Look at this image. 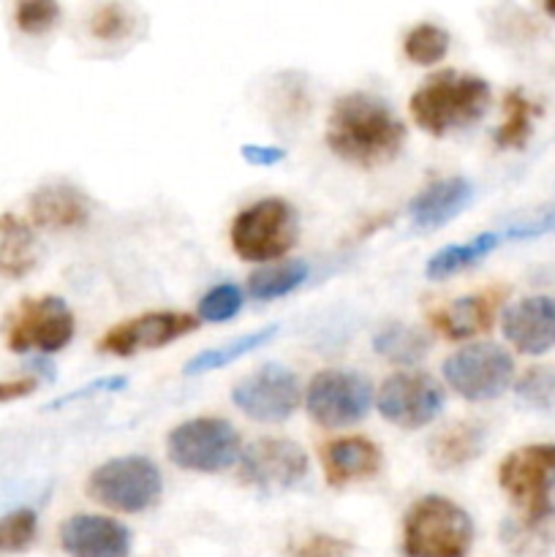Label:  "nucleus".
Here are the masks:
<instances>
[{"label":"nucleus","instance_id":"aec40b11","mask_svg":"<svg viewBox=\"0 0 555 557\" xmlns=\"http://www.w3.org/2000/svg\"><path fill=\"white\" fill-rule=\"evenodd\" d=\"M501 297H504L501 292H484L473 294V297L455 299L446 308L433 310L430 313V324L441 335L449 337V341H468V337L479 335V332H488L493 326Z\"/></svg>","mask_w":555,"mask_h":557},{"label":"nucleus","instance_id":"f704fd0d","mask_svg":"<svg viewBox=\"0 0 555 557\" xmlns=\"http://www.w3.org/2000/svg\"><path fill=\"white\" fill-rule=\"evenodd\" d=\"M555 232V205L544 207V210L533 212V215L520 218L517 223H511L509 228L501 232L504 239H533V237H544V234Z\"/></svg>","mask_w":555,"mask_h":557},{"label":"nucleus","instance_id":"7c9ffc66","mask_svg":"<svg viewBox=\"0 0 555 557\" xmlns=\"http://www.w3.org/2000/svg\"><path fill=\"white\" fill-rule=\"evenodd\" d=\"M38 533V517L33 509H16L0 517V553L16 555L33 547Z\"/></svg>","mask_w":555,"mask_h":557},{"label":"nucleus","instance_id":"58836bf2","mask_svg":"<svg viewBox=\"0 0 555 557\" xmlns=\"http://www.w3.org/2000/svg\"><path fill=\"white\" fill-rule=\"evenodd\" d=\"M33 389H36V379H11V381H0V403L20 400V397L33 395Z\"/></svg>","mask_w":555,"mask_h":557},{"label":"nucleus","instance_id":"bb28decb","mask_svg":"<svg viewBox=\"0 0 555 557\" xmlns=\"http://www.w3.org/2000/svg\"><path fill=\"white\" fill-rule=\"evenodd\" d=\"M501 542H504V547L515 557H544L555 547V520H504V525H501Z\"/></svg>","mask_w":555,"mask_h":557},{"label":"nucleus","instance_id":"c756f323","mask_svg":"<svg viewBox=\"0 0 555 557\" xmlns=\"http://www.w3.org/2000/svg\"><path fill=\"white\" fill-rule=\"evenodd\" d=\"M517 400L533 411H555V368L536 364L517 381Z\"/></svg>","mask_w":555,"mask_h":557},{"label":"nucleus","instance_id":"4468645a","mask_svg":"<svg viewBox=\"0 0 555 557\" xmlns=\"http://www.w3.org/2000/svg\"><path fill=\"white\" fill-rule=\"evenodd\" d=\"M199 326L190 313H145L123 321L98 341V348L114 357H134L139 351H152L177 337L188 335Z\"/></svg>","mask_w":555,"mask_h":557},{"label":"nucleus","instance_id":"7ed1b4c3","mask_svg":"<svg viewBox=\"0 0 555 557\" xmlns=\"http://www.w3.org/2000/svg\"><path fill=\"white\" fill-rule=\"evenodd\" d=\"M471 544V517L444 495L419 498L403 520V555L406 557H466Z\"/></svg>","mask_w":555,"mask_h":557},{"label":"nucleus","instance_id":"e433bc0d","mask_svg":"<svg viewBox=\"0 0 555 557\" xmlns=\"http://www.w3.org/2000/svg\"><path fill=\"white\" fill-rule=\"evenodd\" d=\"M125 384H128V381H125L123 375H112V379H98V381H92V384L82 386V389H74V392H69V395L58 397V400L49 403L47 408H49V411H52V408L71 406V403H76V400H87V397L98 395V392H118V389H123Z\"/></svg>","mask_w":555,"mask_h":557},{"label":"nucleus","instance_id":"9b49d317","mask_svg":"<svg viewBox=\"0 0 555 557\" xmlns=\"http://www.w3.org/2000/svg\"><path fill=\"white\" fill-rule=\"evenodd\" d=\"M379 411L400 430L428 428L444 411V389L428 373H395L381 384Z\"/></svg>","mask_w":555,"mask_h":557},{"label":"nucleus","instance_id":"a211bd4d","mask_svg":"<svg viewBox=\"0 0 555 557\" xmlns=\"http://www.w3.org/2000/svg\"><path fill=\"white\" fill-rule=\"evenodd\" d=\"M321 466L330 487H346L351 482L375 476L381 471V451L368 438H337L321 449Z\"/></svg>","mask_w":555,"mask_h":557},{"label":"nucleus","instance_id":"f03ea898","mask_svg":"<svg viewBox=\"0 0 555 557\" xmlns=\"http://www.w3.org/2000/svg\"><path fill=\"white\" fill-rule=\"evenodd\" d=\"M490 107V85L482 76L439 71L411 96V114L422 131L446 136L479 123Z\"/></svg>","mask_w":555,"mask_h":557},{"label":"nucleus","instance_id":"dca6fc26","mask_svg":"<svg viewBox=\"0 0 555 557\" xmlns=\"http://www.w3.org/2000/svg\"><path fill=\"white\" fill-rule=\"evenodd\" d=\"M504 337L520 354H547L555 346V299L526 297L511 305L501 321Z\"/></svg>","mask_w":555,"mask_h":557},{"label":"nucleus","instance_id":"a878e982","mask_svg":"<svg viewBox=\"0 0 555 557\" xmlns=\"http://www.w3.org/2000/svg\"><path fill=\"white\" fill-rule=\"evenodd\" d=\"M310 275L308 261H283V264L264 267V270H256L248 277V288L256 299L261 302H270V299L286 297L294 288L303 286Z\"/></svg>","mask_w":555,"mask_h":557},{"label":"nucleus","instance_id":"473e14b6","mask_svg":"<svg viewBox=\"0 0 555 557\" xmlns=\"http://www.w3.org/2000/svg\"><path fill=\"white\" fill-rule=\"evenodd\" d=\"M239 305H243L239 288L234 283H223V286H215L201 297L199 315L205 321H229L239 313Z\"/></svg>","mask_w":555,"mask_h":557},{"label":"nucleus","instance_id":"4be33fe9","mask_svg":"<svg viewBox=\"0 0 555 557\" xmlns=\"http://www.w3.org/2000/svg\"><path fill=\"white\" fill-rule=\"evenodd\" d=\"M38 261L36 234L22 218L0 215V277L20 281L27 272H33Z\"/></svg>","mask_w":555,"mask_h":557},{"label":"nucleus","instance_id":"9d476101","mask_svg":"<svg viewBox=\"0 0 555 557\" xmlns=\"http://www.w3.org/2000/svg\"><path fill=\"white\" fill-rule=\"evenodd\" d=\"M373 389L370 381L351 370H324L308 386V413L316 424L330 430L348 428L368 417Z\"/></svg>","mask_w":555,"mask_h":557},{"label":"nucleus","instance_id":"4c0bfd02","mask_svg":"<svg viewBox=\"0 0 555 557\" xmlns=\"http://www.w3.org/2000/svg\"><path fill=\"white\" fill-rule=\"evenodd\" d=\"M239 156L250 163V166H275L286 158L281 147H267V145H243Z\"/></svg>","mask_w":555,"mask_h":557},{"label":"nucleus","instance_id":"393cba45","mask_svg":"<svg viewBox=\"0 0 555 557\" xmlns=\"http://www.w3.org/2000/svg\"><path fill=\"white\" fill-rule=\"evenodd\" d=\"M275 335H278V326H264V330H256L250 332V335L237 337V341L223 343V346L218 348H207V351L196 354V357L185 364V375H201V373H210V370L226 368V364L237 362V359H243L245 354H250L254 348L264 346V343L272 341Z\"/></svg>","mask_w":555,"mask_h":557},{"label":"nucleus","instance_id":"f3484780","mask_svg":"<svg viewBox=\"0 0 555 557\" xmlns=\"http://www.w3.org/2000/svg\"><path fill=\"white\" fill-rule=\"evenodd\" d=\"M30 218L36 226L49 228V232H65V228L85 226L90 218V201L79 188L69 183H49L33 190Z\"/></svg>","mask_w":555,"mask_h":557},{"label":"nucleus","instance_id":"412c9836","mask_svg":"<svg viewBox=\"0 0 555 557\" xmlns=\"http://www.w3.org/2000/svg\"><path fill=\"white\" fill-rule=\"evenodd\" d=\"M484 428L479 422H457L452 428L441 430L433 441H430V462L439 471H455L466 462L477 460L484 449Z\"/></svg>","mask_w":555,"mask_h":557},{"label":"nucleus","instance_id":"39448f33","mask_svg":"<svg viewBox=\"0 0 555 557\" xmlns=\"http://www.w3.org/2000/svg\"><path fill=\"white\" fill-rule=\"evenodd\" d=\"M297 212L283 199H261L245 207L232 223V248L245 261H272L297 243Z\"/></svg>","mask_w":555,"mask_h":557},{"label":"nucleus","instance_id":"423d86ee","mask_svg":"<svg viewBox=\"0 0 555 557\" xmlns=\"http://www.w3.org/2000/svg\"><path fill=\"white\" fill-rule=\"evenodd\" d=\"M166 451L183 471L221 473L239 460V435L226 419H190L169 433Z\"/></svg>","mask_w":555,"mask_h":557},{"label":"nucleus","instance_id":"ddd939ff","mask_svg":"<svg viewBox=\"0 0 555 557\" xmlns=\"http://www.w3.org/2000/svg\"><path fill=\"white\" fill-rule=\"evenodd\" d=\"M308 476V457L297 444L261 438L239 455V479L256 490H288Z\"/></svg>","mask_w":555,"mask_h":557},{"label":"nucleus","instance_id":"cd10ccee","mask_svg":"<svg viewBox=\"0 0 555 557\" xmlns=\"http://www.w3.org/2000/svg\"><path fill=\"white\" fill-rule=\"evenodd\" d=\"M536 103L528 101L520 90L506 92L504 98V123L501 128L495 131V147L501 150H520L522 145L531 136V125H533V114H536Z\"/></svg>","mask_w":555,"mask_h":557},{"label":"nucleus","instance_id":"6e6552de","mask_svg":"<svg viewBox=\"0 0 555 557\" xmlns=\"http://www.w3.org/2000/svg\"><path fill=\"white\" fill-rule=\"evenodd\" d=\"M74 337V313L60 297L22 299L5 319V343L14 354H58Z\"/></svg>","mask_w":555,"mask_h":557},{"label":"nucleus","instance_id":"2eb2a0df","mask_svg":"<svg viewBox=\"0 0 555 557\" xmlns=\"http://www.w3.org/2000/svg\"><path fill=\"white\" fill-rule=\"evenodd\" d=\"M60 544L71 557H125L131 553V531L109 517L76 515L60 528Z\"/></svg>","mask_w":555,"mask_h":557},{"label":"nucleus","instance_id":"0eeeda50","mask_svg":"<svg viewBox=\"0 0 555 557\" xmlns=\"http://www.w3.org/2000/svg\"><path fill=\"white\" fill-rule=\"evenodd\" d=\"M87 495L114 511L139 515L161 498V473L147 457H118L90 473Z\"/></svg>","mask_w":555,"mask_h":557},{"label":"nucleus","instance_id":"5701e85b","mask_svg":"<svg viewBox=\"0 0 555 557\" xmlns=\"http://www.w3.org/2000/svg\"><path fill=\"white\" fill-rule=\"evenodd\" d=\"M501 243H504V237H501V234L484 232V234H477V237L468 239V243H462V245H449V248H441L439 253L430 256L428 267H424V275H428L430 281H446V277L457 275V272L479 264V261H482L484 256L493 253Z\"/></svg>","mask_w":555,"mask_h":557},{"label":"nucleus","instance_id":"b1692460","mask_svg":"<svg viewBox=\"0 0 555 557\" xmlns=\"http://www.w3.org/2000/svg\"><path fill=\"white\" fill-rule=\"evenodd\" d=\"M373 348L379 357L390 359L395 364H417L428 357V335L417 326L390 324L373 337Z\"/></svg>","mask_w":555,"mask_h":557},{"label":"nucleus","instance_id":"20e7f679","mask_svg":"<svg viewBox=\"0 0 555 557\" xmlns=\"http://www.w3.org/2000/svg\"><path fill=\"white\" fill-rule=\"evenodd\" d=\"M498 484L520 509L522 522L555 520V446L531 444L506 455L498 468Z\"/></svg>","mask_w":555,"mask_h":557},{"label":"nucleus","instance_id":"f257e3e1","mask_svg":"<svg viewBox=\"0 0 555 557\" xmlns=\"http://www.w3.org/2000/svg\"><path fill=\"white\" fill-rule=\"evenodd\" d=\"M406 125L392 107L370 92H348L332 103L326 145L357 166H381L403 150Z\"/></svg>","mask_w":555,"mask_h":557},{"label":"nucleus","instance_id":"f8f14e48","mask_svg":"<svg viewBox=\"0 0 555 557\" xmlns=\"http://www.w3.org/2000/svg\"><path fill=\"white\" fill-rule=\"evenodd\" d=\"M232 403L256 422H286L299 406V379L281 364H264L234 386Z\"/></svg>","mask_w":555,"mask_h":557},{"label":"nucleus","instance_id":"6ab92c4d","mask_svg":"<svg viewBox=\"0 0 555 557\" xmlns=\"http://www.w3.org/2000/svg\"><path fill=\"white\" fill-rule=\"evenodd\" d=\"M471 196L473 188L466 177L435 180L422 194H417V199L408 207L414 226L422 228V232H433V228L446 226L452 218L466 210Z\"/></svg>","mask_w":555,"mask_h":557},{"label":"nucleus","instance_id":"72a5a7b5","mask_svg":"<svg viewBox=\"0 0 555 557\" xmlns=\"http://www.w3.org/2000/svg\"><path fill=\"white\" fill-rule=\"evenodd\" d=\"M134 27L131 14L118 3H107L101 9H96V14L90 16V33L98 41H120L125 38Z\"/></svg>","mask_w":555,"mask_h":557},{"label":"nucleus","instance_id":"c85d7f7f","mask_svg":"<svg viewBox=\"0 0 555 557\" xmlns=\"http://www.w3.org/2000/svg\"><path fill=\"white\" fill-rule=\"evenodd\" d=\"M403 52L417 65L439 63L449 52V33L444 27L424 22V25H417L408 33L406 41H403Z\"/></svg>","mask_w":555,"mask_h":557},{"label":"nucleus","instance_id":"ea45409f","mask_svg":"<svg viewBox=\"0 0 555 557\" xmlns=\"http://www.w3.org/2000/svg\"><path fill=\"white\" fill-rule=\"evenodd\" d=\"M544 11H547V14H553V16H555V3H547V5H544Z\"/></svg>","mask_w":555,"mask_h":557},{"label":"nucleus","instance_id":"1a4fd4ad","mask_svg":"<svg viewBox=\"0 0 555 557\" xmlns=\"http://www.w3.org/2000/svg\"><path fill=\"white\" fill-rule=\"evenodd\" d=\"M515 375V362L495 343L460 348L444 362V379L452 392L471 403L495 400L504 395Z\"/></svg>","mask_w":555,"mask_h":557},{"label":"nucleus","instance_id":"c9c22d12","mask_svg":"<svg viewBox=\"0 0 555 557\" xmlns=\"http://www.w3.org/2000/svg\"><path fill=\"white\" fill-rule=\"evenodd\" d=\"M351 555V544L341 542L326 533H313V536L303 539L292 547V557H348Z\"/></svg>","mask_w":555,"mask_h":557},{"label":"nucleus","instance_id":"2f4dec72","mask_svg":"<svg viewBox=\"0 0 555 557\" xmlns=\"http://www.w3.org/2000/svg\"><path fill=\"white\" fill-rule=\"evenodd\" d=\"M60 20V5L52 0H27L20 3L14 11V22L22 33L27 36H38V33H47L49 27L58 25Z\"/></svg>","mask_w":555,"mask_h":557}]
</instances>
